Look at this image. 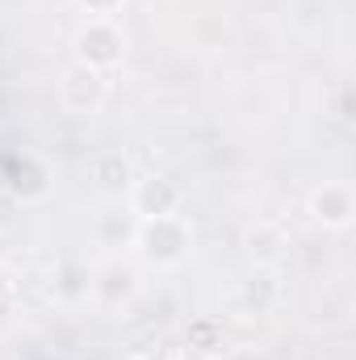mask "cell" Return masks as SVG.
<instances>
[{
  "instance_id": "cell-1",
  "label": "cell",
  "mask_w": 356,
  "mask_h": 360,
  "mask_svg": "<svg viewBox=\"0 0 356 360\" xmlns=\"http://www.w3.org/2000/svg\"><path fill=\"white\" fill-rule=\"evenodd\" d=\"M117 46H122L117 30H113L109 21H92L89 30L80 34V63H89V68H109V63L122 59Z\"/></svg>"
},
{
  "instance_id": "cell-2",
  "label": "cell",
  "mask_w": 356,
  "mask_h": 360,
  "mask_svg": "<svg viewBox=\"0 0 356 360\" xmlns=\"http://www.w3.org/2000/svg\"><path fill=\"white\" fill-rule=\"evenodd\" d=\"M177 201H180V193L160 176H147L134 184V210L143 218H168V214H177Z\"/></svg>"
},
{
  "instance_id": "cell-3",
  "label": "cell",
  "mask_w": 356,
  "mask_h": 360,
  "mask_svg": "<svg viewBox=\"0 0 356 360\" xmlns=\"http://www.w3.org/2000/svg\"><path fill=\"white\" fill-rule=\"evenodd\" d=\"M314 210L327 226H348L352 218V193L344 184H323V193L314 197Z\"/></svg>"
},
{
  "instance_id": "cell-4",
  "label": "cell",
  "mask_w": 356,
  "mask_h": 360,
  "mask_svg": "<svg viewBox=\"0 0 356 360\" xmlns=\"http://www.w3.org/2000/svg\"><path fill=\"white\" fill-rule=\"evenodd\" d=\"M80 4L89 8V13L96 17V21H105V17H109V13H113V8H117L122 0H80Z\"/></svg>"
}]
</instances>
